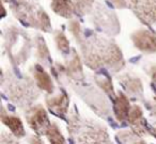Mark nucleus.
<instances>
[{
    "instance_id": "1",
    "label": "nucleus",
    "mask_w": 156,
    "mask_h": 144,
    "mask_svg": "<svg viewBox=\"0 0 156 144\" xmlns=\"http://www.w3.org/2000/svg\"><path fill=\"white\" fill-rule=\"evenodd\" d=\"M85 62L90 68L107 66L115 71L123 67L124 60L120 48L113 42L101 37H92L81 44Z\"/></svg>"
},
{
    "instance_id": "2",
    "label": "nucleus",
    "mask_w": 156,
    "mask_h": 144,
    "mask_svg": "<svg viewBox=\"0 0 156 144\" xmlns=\"http://www.w3.org/2000/svg\"><path fill=\"white\" fill-rule=\"evenodd\" d=\"M67 130L77 144H110L108 132L104 126L76 114L69 118Z\"/></svg>"
},
{
    "instance_id": "3",
    "label": "nucleus",
    "mask_w": 156,
    "mask_h": 144,
    "mask_svg": "<svg viewBox=\"0 0 156 144\" xmlns=\"http://www.w3.org/2000/svg\"><path fill=\"white\" fill-rule=\"evenodd\" d=\"M13 11L16 17L25 20L29 25L40 28L43 31H48L50 29V20L45 11L28 5L25 1H18L17 5L13 7Z\"/></svg>"
},
{
    "instance_id": "4",
    "label": "nucleus",
    "mask_w": 156,
    "mask_h": 144,
    "mask_svg": "<svg viewBox=\"0 0 156 144\" xmlns=\"http://www.w3.org/2000/svg\"><path fill=\"white\" fill-rule=\"evenodd\" d=\"M9 98L18 105H29L37 97L39 93L33 83L20 80H13L7 86Z\"/></svg>"
},
{
    "instance_id": "5",
    "label": "nucleus",
    "mask_w": 156,
    "mask_h": 144,
    "mask_svg": "<svg viewBox=\"0 0 156 144\" xmlns=\"http://www.w3.org/2000/svg\"><path fill=\"white\" fill-rule=\"evenodd\" d=\"M127 5L143 23H156V0H127Z\"/></svg>"
},
{
    "instance_id": "6",
    "label": "nucleus",
    "mask_w": 156,
    "mask_h": 144,
    "mask_svg": "<svg viewBox=\"0 0 156 144\" xmlns=\"http://www.w3.org/2000/svg\"><path fill=\"white\" fill-rule=\"evenodd\" d=\"M28 125L37 133H45L51 123L46 113V110L42 106H34L29 108L25 113Z\"/></svg>"
},
{
    "instance_id": "7",
    "label": "nucleus",
    "mask_w": 156,
    "mask_h": 144,
    "mask_svg": "<svg viewBox=\"0 0 156 144\" xmlns=\"http://www.w3.org/2000/svg\"><path fill=\"white\" fill-rule=\"evenodd\" d=\"M132 41L140 51L152 54L156 52V33L147 29H140L133 33Z\"/></svg>"
},
{
    "instance_id": "8",
    "label": "nucleus",
    "mask_w": 156,
    "mask_h": 144,
    "mask_svg": "<svg viewBox=\"0 0 156 144\" xmlns=\"http://www.w3.org/2000/svg\"><path fill=\"white\" fill-rule=\"evenodd\" d=\"M127 121L132 127L134 133H136L139 137H142L147 132V127H145V121L143 118L142 109L139 106L135 105L130 108L129 114H128Z\"/></svg>"
},
{
    "instance_id": "9",
    "label": "nucleus",
    "mask_w": 156,
    "mask_h": 144,
    "mask_svg": "<svg viewBox=\"0 0 156 144\" xmlns=\"http://www.w3.org/2000/svg\"><path fill=\"white\" fill-rule=\"evenodd\" d=\"M1 121L2 123L8 126L11 130V132L13 133L14 137L16 138H23L26 135L25 131L24 125H23L22 121L18 116L10 115V114H5V111L2 110V114H1Z\"/></svg>"
},
{
    "instance_id": "10",
    "label": "nucleus",
    "mask_w": 156,
    "mask_h": 144,
    "mask_svg": "<svg viewBox=\"0 0 156 144\" xmlns=\"http://www.w3.org/2000/svg\"><path fill=\"white\" fill-rule=\"evenodd\" d=\"M33 77L35 79V83L41 90L45 91L47 93H52L54 91V84H52L50 76L42 68L40 65H35L32 69Z\"/></svg>"
},
{
    "instance_id": "11",
    "label": "nucleus",
    "mask_w": 156,
    "mask_h": 144,
    "mask_svg": "<svg viewBox=\"0 0 156 144\" xmlns=\"http://www.w3.org/2000/svg\"><path fill=\"white\" fill-rule=\"evenodd\" d=\"M69 97L65 93L59 94L47 99V106L54 113L58 115H64L69 109Z\"/></svg>"
},
{
    "instance_id": "12",
    "label": "nucleus",
    "mask_w": 156,
    "mask_h": 144,
    "mask_svg": "<svg viewBox=\"0 0 156 144\" xmlns=\"http://www.w3.org/2000/svg\"><path fill=\"white\" fill-rule=\"evenodd\" d=\"M130 106L129 101H128L127 97L123 94L120 93L117 96L115 100V106H113V111H115V118L119 122H123V121L127 120L128 114L130 111Z\"/></svg>"
},
{
    "instance_id": "13",
    "label": "nucleus",
    "mask_w": 156,
    "mask_h": 144,
    "mask_svg": "<svg viewBox=\"0 0 156 144\" xmlns=\"http://www.w3.org/2000/svg\"><path fill=\"white\" fill-rule=\"evenodd\" d=\"M51 9L54 12L62 17H72L75 10V5L71 0H51Z\"/></svg>"
},
{
    "instance_id": "14",
    "label": "nucleus",
    "mask_w": 156,
    "mask_h": 144,
    "mask_svg": "<svg viewBox=\"0 0 156 144\" xmlns=\"http://www.w3.org/2000/svg\"><path fill=\"white\" fill-rule=\"evenodd\" d=\"M65 71L67 73V76H69V78L75 80H81L83 79V65H81L80 59L78 57V54L76 52L73 54V58L69 60V62L67 63Z\"/></svg>"
},
{
    "instance_id": "15",
    "label": "nucleus",
    "mask_w": 156,
    "mask_h": 144,
    "mask_svg": "<svg viewBox=\"0 0 156 144\" xmlns=\"http://www.w3.org/2000/svg\"><path fill=\"white\" fill-rule=\"evenodd\" d=\"M119 80L125 90L130 94H142V83L139 78L132 77L129 75H122Z\"/></svg>"
},
{
    "instance_id": "16",
    "label": "nucleus",
    "mask_w": 156,
    "mask_h": 144,
    "mask_svg": "<svg viewBox=\"0 0 156 144\" xmlns=\"http://www.w3.org/2000/svg\"><path fill=\"white\" fill-rule=\"evenodd\" d=\"M50 144H65V139L61 133L60 129L58 128L57 124L51 123L45 132Z\"/></svg>"
},
{
    "instance_id": "17",
    "label": "nucleus",
    "mask_w": 156,
    "mask_h": 144,
    "mask_svg": "<svg viewBox=\"0 0 156 144\" xmlns=\"http://www.w3.org/2000/svg\"><path fill=\"white\" fill-rule=\"evenodd\" d=\"M118 137L125 144H147L141 139H139V135H137L136 133L128 132V131H122L118 135Z\"/></svg>"
},
{
    "instance_id": "18",
    "label": "nucleus",
    "mask_w": 156,
    "mask_h": 144,
    "mask_svg": "<svg viewBox=\"0 0 156 144\" xmlns=\"http://www.w3.org/2000/svg\"><path fill=\"white\" fill-rule=\"evenodd\" d=\"M55 42H56L58 48L62 52L66 54V52L69 51V40L66 39V37H65L63 32H61V31H58V32H56V34H55Z\"/></svg>"
},
{
    "instance_id": "19",
    "label": "nucleus",
    "mask_w": 156,
    "mask_h": 144,
    "mask_svg": "<svg viewBox=\"0 0 156 144\" xmlns=\"http://www.w3.org/2000/svg\"><path fill=\"white\" fill-rule=\"evenodd\" d=\"M73 3L75 5V9L79 13L86 14L91 11L93 7L94 0H73Z\"/></svg>"
},
{
    "instance_id": "20",
    "label": "nucleus",
    "mask_w": 156,
    "mask_h": 144,
    "mask_svg": "<svg viewBox=\"0 0 156 144\" xmlns=\"http://www.w3.org/2000/svg\"><path fill=\"white\" fill-rule=\"evenodd\" d=\"M37 54L40 60H47L49 57V51H48V48L46 46L44 39L40 37L37 39Z\"/></svg>"
},
{
    "instance_id": "21",
    "label": "nucleus",
    "mask_w": 156,
    "mask_h": 144,
    "mask_svg": "<svg viewBox=\"0 0 156 144\" xmlns=\"http://www.w3.org/2000/svg\"><path fill=\"white\" fill-rule=\"evenodd\" d=\"M95 81L108 94H113V86L108 77H96Z\"/></svg>"
},
{
    "instance_id": "22",
    "label": "nucleus",
    "mask_w": 156,
    "mask_h": 144,
    "mask_svg": "<svg viewBox=\"0 0 156 144\" xmlns=\"http://www.w3.org/2000/svg\"><path fill=\"white\" fill-rule=\"evenodd\" d=\"M69 31L73 33V35L76 37L77 40H80L81 37V29H80V25L77 20H72L69 23Z\"/></svg>"
},
{
    "instance_id": "23",
    "label": "nucleus",
    "mask_w": 156,
    "mask_h": 144,
    "mask_svg": "<svg viewBox=\"0 0 156 144\" xmlns=\"http://www.w3.org/2000/svg\"><path fill=\"white\" fill-rule=\"evenodd\" d=\"M1 144H22V143L16 141L12 135L3 132L2 135H1Z\"/></svg>"
},
{
    "instance_id": "24",
    "label": "nucleus",
    "mask_w": 156,
    "mask_h": 144,
    "mask_svg": "<svg viewBox=\"0 0 156 144\" xmlns=\"http://www.w3.org/2000/svg\"><path fill=\"white\" fill-rule=\"evenodd\" d=\"M110 1L115 7L120 8V9H123V8H125L127 5V1H125V0H110Z\"/></svg>"
},
{
    "instance_id": "25",
    "label": "nucleus",
    "mask_w": 156,
    "mask_h": 144,
    "mask_svg": "<svg viewBox=\"0 0 156 144\" xmlns=\"http://www.w3.org/2000/svg\"><path fill=\"white\" fill-rule=\"evenodd\" d=\"M29 142H30V144H44L43 142L41 141V139H40V138L34 137V135L30 138V140H29Z\"/></svg>"
},
{
    "instance_id": "26",
    "label": "nucleus",
    "mask_w": 156,
    "mask_h": 144,
    "mask_svg": "<svg viewBox=\"0 0 156 144\" xmlns=\"http://www.w3.org/2000/svg\"><path fill=\"white\" fill-rule=\"evenodd\" d=\"M151 77H152V80H153V82L156 84V66L152 68V71H151Z\"/></svg>"
},
{
    "instance_id": "27",
    "label": "nucleus",
    "mask_w": 156,
    "mask_h": 144,
    "mask_svg": "<svg viewBox=\"0 0 156 144\" xmlns=\"http://www.w3.org/2000/svg\"><path fill=\"white\" fill-rule=\"evenodd\" d=\"M154 111H155V113H156V96L154 97Z\"/></svg>"
},
{
    "instance_id": "28",
    "label": "nucleus",
    "mask_w": 156,
    "mask_h": 144,
    "mask_svg": "<svg viewBox=\"0 0 156 144\" xmlns=\"http://www.w3.org/2000/svg\"><path fill=\"white\" fill-rule=\"evenodd\" d=\"M153 133H154V135L156 137V126L154 127V129H153Z\"/></svg>"
},
{
    "instance_id": "29",
    "label": "nucleus",
    "mask_w": 156,
    "mask_h": 144,
    "mask_svg": "<svg viewBox=\"0 0 156 144\" xmlns=\"http://www.w3.org/2000/svg\"><path fill=\"white\" fill-rule=\"evenodd\" d=\"M18 1H23V0H18Z\"/></svg>"
}]
</instances>
